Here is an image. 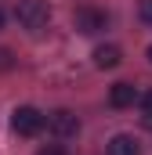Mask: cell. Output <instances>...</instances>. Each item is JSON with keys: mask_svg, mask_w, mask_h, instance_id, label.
<instances>
[{"mask_svg": "<svg viewBox=\"0 0 152 155\" xmlns=\"http://www.w3.org/2000/svg\"><path fill=\"white\" fill-rule=\"evenodd\" d=\"M15 18H18V25L22 29H29V33H36L47 25V18H51V7H47V0H18V7H15Z\"/></svg>", "mask_w": 152, "mask_h": 155, "instance_id": "1", "label": "cell"}, {"mask_svg": "<svg viewBox=\"0 0 152 155\" xmlns=\"http://www.w3.org/2000/svg\"><path fill=\"white\" fill-rule=\"evenodd\" d=\"M43 126H47V116L36 112L33 105H22V108L11 112V130H15L18 137H36Z\"/></svg>", "mask_w": 152, "mask_h": 155, "instance_id": "2", "label": "cell"}, {"mask_svg": "<svg viewBox=\"0 0 152 155\" xmlns=\"http://www.w3.org/2000/svg\"><path fill=\"white\" fill-rule=\"evenodd\" d=\"M73 25H76V33L94 36V33H102V29L109 25V15H105V11H98V7H91V4H83V7H76Z\"/></svg>", "mask_w": 152, "mask_h": 155, "instance_id": "3", "label": "cell"}, {"mask_svg": "<svg viewBox=\"0 0 152 155\" xmlns=\"http://www.w3.org/2000/svg\"><path fill=\"white\" fill-rule=\"evenodd\" d=\"M47 130H51L58 141H69V137L80 134V119H76L69 108H58V112H51V116H47Z\"/></svg>", "mask_w": 152, "mask_h": 155, "instance_id": "4", "label": "cell"}, {"mask_svg": "<svg viewBox=\"0 0 152 155\" xmlns=\"http://www.w3.org/2000/svg\"><path fill=\"white\" fill-rule=\"evenodd\" d=\"M138 101V87H130V83H112V90H109V105L112 108H130Z\"/></svg>", "mask_w": 152, "mask_h": 155, "instance_id": "5", "label": "cell"}, {"mask_svg": "<svg viewBox=\"0 0 152 155\" xmlns=\"http://www.w3.org/2000/svg\"><path fill=\"white\" fill-rule=\"evenodd\" d=\"M105 152L109 155H141V148H138V141L130 134H116L112 141L105 144Z\"/></svg>", "mask_w": 152, "mask_h": 155, "instance_id": "6", "label": "cell"}, {"mask_svg": "<svg viewBox=\"0 0 152 155\" xmlns=\"http://www.w3.org/2000/svg\"><path fill=\"white\" fill-rule=\"evenodd\" d=\"M94 65H98V69H116V65H119V47H116V43L98 47V51H94Z\"/></svg>", "mask_w": 152, "mask_h": 155, "instance_id": "7", "label": "cell"}, {"mask_svg": "<svg viewBox=\"0 0 152 155\" xmlns=\"http://www.w3.org/2000/svg\"><path fill=\"white\" fill-rule=\"evenodd\" d=\"M11 69H15V54L7 47H0V72H11Z\"/></svg>", "mask_w": 152, "mask_h": 155, "instance_id": "8", "label": "cell"}, {"mask_svg": "<svg viewBox=\"0 0 152 155\" xmlns=\"http://www.w3.org/2000/svg\"><path fill=\"white\" fill-rule=\"evenodd\" d=\"M138 15L145 25H152V0H138Z\"/></svg>", "mask_w": 152, "mask_h": 155, "instance_id": "9", "label": "cell"}, {"mask_svg": "<svg viewBox=\"0 0 152 155\" xmlns=\"http://www.w3.org/2000/svg\"><path fill=\"white\" fill-rule=\"evenodd\" d=\"M138 101H141V112L152 119V90H149V94H138Z\"/></svg>", "mask_w": 152, "mask_h": 155, "instance_id": "10", "label": "cell"}, {"mask_svg": "<svg viewBox=\"0 0 152 155\" xmlns=\"http://www.w3.org/2000/svg\"><path fill=\"white\" fill-rule=\"evenodd\" d=\"M36 155H65V148H62V144H47V148H40Z\"/></svg>", "mask_w": 152, "mask_h": 155, "instance_id": "11", "label": "cell"}, {"mask_svg": "<svg viewBox=\"0 0 152 155\" xmlns=\"http://www.w3.org/2000/svg\"><path fill=\"white\" fill-rule=\"evenodd\" d=\"M0 29H4V11H0Z\"/></svg>", "mask_w": 152, "mask_h": 155, "instance_id": "12", "label": "cell"}, {"mask_svg": "<svg viewBox=\"0 0 152 155\" xmlns=\"http://www.w3.org/2000/svg\"><path fill=\"white\" fill-rule=\"evenodd\" d=\"M149 61H152V47H149Z\"/></svg>", "mask_w": 152, "mask_h": 155, "instance_id": "13", "label": "cell"}]
</instances>
